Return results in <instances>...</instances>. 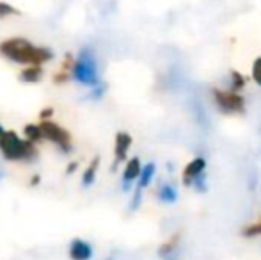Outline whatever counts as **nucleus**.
I'll return each instance as SVG.
<instances>
[{"label":"nucleus","instance_id":"nucleus-4","mask_svg":"<svg viewBox=\"0 0 261 260\" xmlns=\"http://www.w3.org/2000/svg\"><path fill=\"white\" fill-rule=\"evenodd\" d=\"M212 94H213V100H215L217 107L222 112H226V114H231V112H244L245 102H244V98L238 93H234V91L213 89Z\"/></svg>","mask_w":261,"mask_h":260},{"label":"nucleus","instance_id":"nucleus-6","mask_svg":"<svg viewBox=\"0 0 261 260\" xmlns=\"http://www.w3.org/2000/svg\"><path fill=\"white\" fill-rule=\"evenodd\" d=\"M204 170H206V159L204 157H196L192 159L183 170V184L185 185H194V182L204 175Z\"/></svg>","mask_w":261,"mask_h":260},{"label":"nucleus","instance_id":"nucleus-9","mask_svg":"<svg viewBox=\"0 0 261 260\" xmlns=\"http://www.w3.org/2000/svg\"><path fill=\"white\" fill-rule=\"evenodd\" d=\"M69 257L73 260H89L93 257V248L82 239H75L69 246Z\"/></svg>","mask_w":261,"mask_h":260},{"label":"nucleus","instance_id":"nucleus-13","mask_svg":"<svg viewBox=\"0 0 261 260\" xmlns=\"http://www.w3.org/2000/svg\"><path fill=\"white\" fill-rule=\"evenodd\" d=\"M98 166H100V157H94V159L91 160L89 166H87V170H86V173H84V177H82V184L86 185V187L94 182V178H96Z\"/></svg>","mask_w":261,"mask_h":260},{"label":"nucleus","instance_id":"nucleus-2","mask_svg":"<svg viewBox=\"0 0 261 260\" xmlns=\"http://www.w3.org/2000/svg\"><path fill=\"white\" fill-rule=\"evenodd\" d=\"M73 79L80 84H86V86L96 87L100 82V69H98V61L94 56L93 49L91 46H84L80 50L79 57L73 66Z\"/></svg>","mask_w":261,"mask_h":260},{"label":"nucleus","instance_id":"nucleus-23","mask_svg":"<svg viewBox=\"0 0 261 260\" xmlns=\"http://www.w3.org/2000/svg\"><path fill=\"white\" fill-rule=\"evenodd\" d=\"M76 166H79V164H76V162H71V164H69V166H68V170H66V171H68V173H73V171L76 170Z\"/></svg>","mask_w":261,"mask_h":260},{"label":"nucleus","instance_id":"nucleus-21","mask_svg":"<svg viewBox=\"0 0 261 260\" xmlns=\"http://www.w3.org/2000/svg\"><path fill=\"white\" fill-rule=\"evenodd\" d=\"M105 91H107V86H105V84H103V82H101V84H98V86L93 89V93H91V98H96V100H98V98H101V97H103V94H105Z\"/></svg>","mask_w":261,"mask_h":260},{"label":"nucleus","instance_id":"nucleus-18","mask_svg":"<svg viewBox=\"0 0 261 260\" xmlns=\"http://www.w3.org/2000/svg\"><path fill=\"white\" fill-rule=\"evenodd\" d=\"M244 235L245 237H256V235H261V219L254 225H249L247 228L244 230Z\"/></svg>","mask_w":261,"mask_h":260},{"label":"nucleus","instance_id":"nucleus-14","mask_svg":"<svg viewBox=\"0 0 261 260\" xmlns=\"http://www.w3.org/2000/svg\"><path fill=\"white\" fill-rule=\"evenodd\" d=\"M23 132H25L27 141H31V143H38V141H41V139H45L43 137L41 129H39V125H25Z\"/></svg>","mask_w":261,"mask_h":260},{"label":"nucleus","instance_id":"nucleus-3","mask_svg":"<svg viewBox=\"0 0 261 260\" xmlns=\"http://www.w3.org/2000/svg\"><path fill=\"white\" fill-rule=\"evenodd\" d=\"M0 150L4 157L9 160H31L36 155L34 143L20 139L16 132H4V135L0 137Z\"/></svg>","mask_w":261,"mask_h":260},{"label":"nucleus","instance_id":"nucleus-15","mask_svg":"<svg viewBox=\"0 0 261 260\" xmlns=\"http://www.w3.org/2000/svg\"><path fill=\"white\" fill-rule=\"evenodd\" d=\"M245 84H247V79H245L240 72H237V69H231V91L237 93V91H240Z\"/></svg>","mask_w":261,"mask_h":260},{"label":"nucleus","instance_id":"nucleus-10","mask_svg":"<svg viewBox=\"0 0 261 260\" xmlns=\"http://www.w3.org/2000/svg\"><path fill=\"white\" fill-rule=\"evenodd\" d=\"M43 77V69L41 66H29V68H25L23 72L20 73V80L21 82H38L39 79Z\"/></svg>","mask_w":261,"mask_h":260},{"label":"nucleus","instance_id":"nucleus-17","mask_svg":"<svg viewBox=\"0 0 261 260\" xmlns=\"http://www.w3.org/2000/svg\"><path fill=\"white\" fill-rule=\"evenodd\" d=\"M252 80L261 86V56L252 63Z\"/></svg>","mask_w":261,"mask_h":260},{"label":"nucleus","instance_id":"nucleus-24","mask_svg":"<svg viewBox=\"0 0 261 260\" xmlns=\"http://www.w3.org/2000/svg\"><path fill=\"white\" fill-rule=\"evenodd\" d=\"M38 182H39V177H34V178H32V185H36Z\"/></svg>","mask_w":261,"mask_h":260},{"label":"nucleus","instance_id":"nucleus-26","mask_svg":"<svg viewBox=\"0 0 261 260\" xmlns=\"http://www.w3.org/2000/svg\"><path fill=\"white\" fill-rule=\"evenodd\" d=\"M0 178H2V168H0Z\"/></svg>","mask_w":261,"mask_h":260},{"label":"nucleus","instance_id":"nucleus-8","mask_svg":"<svg viewBox=\"0 0 261 260\" xmlns=\"http://www.w3.org/2000/svg\"><path fill=\"white\" fill-rule=\"evenodd\" d=\"M132 135L128 132H117L116 134V146H114V155H116V162H123L128 155V150L132 146Z\"/></svg>","mask_w":261,"mask_h":260},{"label":"nucleus","instance_id":"nucleus-7","mask_svg":"<svg viewBox=\"0 0 261 260\" xmlns=\"http://www.w3.org/2000/svg\"><path fill=\"white\" fill-rule=\"evenodd\" d=\"M141 173H142L141 160H139L137 157H134V159L128 160L126 166H124V173H123V189L124 191L130 189V184L134 180H137V178L141 177Z\"/></svg>","mask_w":261,"mask_h":260},{"label":"nucleus","instance_id":"nucleus-11","mask_svg":"<svg viewBox=\"0 0 261 260\" xmlns=\"http://www.w3.org/2000/svg\"><path fill=\"white\" fill-rule=\"evenodd\" d=\"M155 170H156V166L153 162H148L146 166H142V173H141V177H139V187L144 189L151 184L153 177H155Z\"/></svg>","mask_w":261,"mask_h":260},{"label":"nucleus","instance_id":"nucleus-1","mask_svg":"<svg viewBox=\"0 0 261 260\" xmlns=\"http://www.w3.org/2000/svg\"><path fill=\"white\" fill-rule=\"evenodd\" d=\"M0 54L18 64H32V66H41L43 63H48L54 57V54L48 49L34 46L25 38L6 39L4 43H0Z\"/></svg>","mask_w":261,"mask_h":260},{"label":"nucleus","instance_id":"nucleus-12","mask_svg":"<svg viewBox=\"0 0 261 260\" xmlns=\"http://www.w3.org/2000/svg\"><path fill=\"white\" fill-rule=\"evenodd\" d=\"M158 198L164 203H174L176 198H178V193H176V189L171 184H162L160 189H158Z\"/></svg>","mask_w":261,"mask_h":260},{"label":"nucleus","instance_id":"nucleus-5","mask_svg":"<svg viewBox=\"0 0 261 260\" xmlns=\"http://www.w3.org/2000/svg\"><path fill=\"white\" fill-rule=\"evenodd\" d=\"M39 129L43 132V137L55 143L62 152H69V150H71V135H69L68 130L62 129L61 125L46 120V122L39 123Z\"/></svg>","mask_w":261,"mask_h":260},{"label":"nucleus","instance_id":"nucleus-16","mask_svg":"<svg viewBox=\"0 0 261 260\" xmlns=\"http://www.w3.org/2000/svg\"><path fill=\"white\" fill-rule=\"evenodd\" d=\"M178 241H179V233H176L174 237H171V239H169V243H165L164 246H162L160 250H158V253H160L162 257H165V255H169V253H171V251L176 248V244H178Z\"/></svg>","mask_w":261,"mask_h":260},{"label":"nucleus","instance_id":"nucleus-19","mask_svg":"<svg viewBox=\"0 0 261 260\" xmlns=\"http://www.w3.org/2000/svg\"><path fill=\"white\" fill-rule=\"evenodd\" d=\"M11 14H20V11L14 9V7H13V6H9V4L0 2V18H4V16H11Z\"/></svg>","mask_w":261,"mask_h":260},{"label":"nucleus","instance_id":"nucleus-20","mask_svg":"<svg viewBox=\"0 0 261 260\" xmlns=\"http://www.w3.org/2000/svg\"><path fill=\"white\" fill-rule=\"evenodd\" d=\"M141 200H142V189L137 185V189H135V195H134V200H132V205H130L132 210H135V208L141 205Z\"/></svg>","mask_w":261,"mask_h":260},{"label":"nucleus","instance_id":"nucleus-25","mask_svg":"<svg viewBox=\"0 0 261 260\" xmlns=\"http://www.w3.org/2000/svg\"><path fill=\"white\" fill-rule=\"evenodd\" d=\"M4 132H6V130H4V127L0 125V137H2V135H4Z\"/></svg>","mask_w":261,"mask_h":260},{"label":"nucleus","instance_id":"nucleus-22","mask_svg":"<svg viewBox=\"0 0 261 260\" xmlns=\"http://www.w3.org/2000/svg\"><path fill=\"white\" fill-rule=\"evenodd\" d=\"M54 114V109L52 107H46L45 111L41 112V118H43V122H46V118H50V116Z\"/></svg>","mask_w":261,"mask_h":260}]
</instances>
